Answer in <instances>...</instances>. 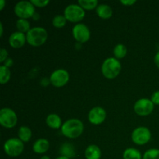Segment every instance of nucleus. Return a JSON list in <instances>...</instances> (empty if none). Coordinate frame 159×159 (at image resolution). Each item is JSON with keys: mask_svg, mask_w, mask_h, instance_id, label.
<instances>
[{"mask_svg": "<svg viewBox=\"0 0 159 159\" xmlns=\"http://www.w3.org/2000/svg\"><path fill=\"white\" fill-rule=\"evenodd\" d=\"M55 159H70V158H68V157H66V156H64V155H60V156H58Z\"/></svg>", "mask_w": 159, "mask_h": 159, "instance_id": "f704fd0d", "label": "nucleus"}, {"mask_svg": "<svg viewBox=\"0 0 159 159\" xmlns=\"http://www.w3.org/2000/svg\"><path fill=\"white\" fill-rule=\"evenodd\" d=\"M49 79L53 86L56 88H61L66 85L69 82L70 75L67 70L64 68H59L51 73Z\"/></svg>", "mask_w": 159, "mask_h": 159, "instance_id": "1a4fd4ad", "label": "nucleus"}, {"mask_svg": "<svg viewBox=\"0 0 159 159\" xmlns=\"http://www.w3.org/2000/svg\"><path fill=\"white\" fill-rule=\"evenodd\" d=\"M154 62H155V65H156L157 68H159V51L155 54V57H154Z\"/></svg>", "mask_w": 159, "mask_h": 159, "instance_id": "2f4dec72", "label": "nucleus"}, {"mask_svg": "<svg viewBox=\"0 0 159 159\" xmlns=\"http://www.w3.org/2000/svg\"><path fill=\"white\" fill-rule=\"evenodd\" d=\"M46 124L50 128L57 130V129L61 128L63 123H62L61 118L56 113H51L47 116Z\"/></svg>", "mask_w": 159, "mask_h": 159, "instance_id": "f3484780", "label": "nucleus"}, {"mask_svg": "<svg viewBox=\"0 0 159 159\" xmlns=\"http://www.w3.org/2000/svg\"><path fill=\"white\" fill-rule=\"evenodd\" d=\"M9 56V53H8L7 50L5 49V48H1V51H0V63L3 64V62L6 60Z\"/></svg>", "mask_w": 159, "mask_h": 159, "instance_id": "cd10ccee", "label": "nucleus"}, {"mask_svg": "<svg viewBox=\"0 0 159 159\" xmlns=\"http://www.w3.org/2000/svg\"><path fill=\"white\" fill-rule=\"evenodd\" d=\"M72 36L78 43H85L90 39L91 32L86 25L80 23L73 26Z\"/></svg>", "mask_w": 159, "mask_h": 159, "instance_id": "9b49d317", "label": "nucleus"}, {"mask_svg": "<svg viewBox=\"0 0 159 159\" xmlns=\"http://www.w3.org/2000/svg\"><path fill=\"white\" fill-rule=\"evenodd\" d=\"M18 123V116L13 110L2 108L0 110V124L6 129L13 128Z\"/></svg>", "mask_w": 159, "mask_h": 159, "instance_id": "0eeeda50", "label": "nucleus"}, {"mask_svg": "<svg viewBox=\"0 0 159 159\" xmlns=\"http://www.w3.org/2000/svg\"><path fill=\"white\" fill-rule=\"evenodd\" d=\"M31 3L35 7L44 8L50 3L49 0H30Z\"/></svg>", "mask_w": 159, "mask_h": 159, "instance_id": "bb28decb", "label": "nucleus"}, {"mask_svg": "<svg viewBox=\"0 0 159 159\" xmlns=\"http://www.w3.org/2000/svg\"><path fill=\"white\" fill-rule=\"evenodd\" d=\"M137 1H135V0H121L120 1L121 4L125 6H132Z\"/></svg>", "mask_w": 159, "mask_h": 159, "instance_id": "c756f323", "label": "nucleus"}, {"mask_svg": "<svg viewBox=\"0 0 159 159\" xmlns=\"http://www.w3.org/2000/svg\"><path fill=\"white\" fill-rule=\"evenodd\" d=\"M6 6V1L5 0H0V10H3Z\"/></svg>", "mask_w": 159, "mask_h": 159, "instance_id": "473e14b6", "label": "nucleus"}, {"mask_svg": "<svg viewBox=\"0 0 159 159\" xmlns=\"http://www.w3.org/2000/svg\"><path fill=\"white\" fill-rule=\"evenodd\" d=\"M60 154L61 155L66 156L68 158H73L75 155V150L74 146L70 143H64L60 148Z\"/></svg>", "mask_w": 159, "mask_h": 159, "instance_id": "6ab92c4d", "label": "nucleus"}, {"mask_svg": "<svg viewBox=\"0 0 159 159\" xmlns=\"http://www.w3.org/2000/svg\"><path fill=\"white\" fill-rule=\"evenodd\" d=\"M143 159H159V149L152 148L146 151L143 155Z\"/></svg>", "mask_w": 159, "mask_h": 159, "instance_id": "a878e982", "label": "nucleus"}, {"mask_svg": "<svg viewBox=\"0 0 159 159\" xmlns=\"http://www.w3.org/2000/svg\"><path fill=\"white\" fill-rule=\"evenodd\" d=\"M26 43V36L19 31L13 32L9 37V43L11 48L14 49H19L23 48Z\"/></svg>", "mask_w": 159, "mask_h": 159, "instance_id": "ddd939ff", "label": "nucleus"}, {"mask_svg": "<svg viewBox=\"0 0 159 159\" xmlns=\"http://www.w3.org/2000/svg\"><path fill=\"white\" fill-rule=\"evenodd\" d=\"M84 131V124L80 120L71 118L63 123L61 128L62 134L69 139H75L80 137Z\"/></svg>", "mask_w": 159, "mask_h": 159, "instance_id": "f257e3e1", "label": "nucleus"}, {"mask_svg": "<svg viewBox=\"0 0 159 159\" xmlns=\"http://www.w3.org/2000/svg\"><path fill=\"white\" fill-rule=\"evenodd\" d=\"M127 47L123 43H118L113 48V55H114L115 58L122 59L127 56Z\"/></svg>", "mask_w": 159, "mask_h": 159, "instance_id": "412c9836", "label": "nucleus"}, {"mask_svg": "<svg viewBox=\"0 0 159 159\" xmlns=\"http://www.w3.org/2000/svg\"><path fill=\"white\" fill-rule=\"evenodd\" d=\"M151 100L153 102L154 105L158 106L159 105V90L158 91H155V93H153V94L151 96Z\"/></svg>", "mask_w": 159, "mask_h": 159, "instance_id": "c85d7f7f", "label": "nucleus"}, {"mask_svg": "<svg viewBox=\"0 0 159 159\" xmlns=\"http://www.w3.org/2000/svg\"><path fill=\"white\" fill-rule=\"evenodd\" d=\"M50 148V142L45 138H40L37 140L33 144V151L34 153L43 155L46 153Z\"/></svg>", "mask_w": 159, "mask_h": 159, "instance_id": "4468645a", "label": "nucleus"}, {"mask_svg": "<svg viewBox=\"0 0 159 159\" xmlns=\"http://www.w3.org/2000/svg\"><path fill=\"white\" fill-rule=\"evenodd\" d=\"M152 133L146 127H138L131 133V140L137 145H144L151 141Z\"/></svg>", "mask_w": 159, "mask_h": 159, "instance_id": "6e6552de", "label": "nucleus"}, {"mask_svg": "<svg viewBox=\"0 0 159 159\" xmlns=\"http://www.w3.org/2000/svg\"><path fill=\"white\" fill-rule=\"evenodd\" d=\"M40 159H51V158L49 156H48V155H43Z\"/></svg>", "mask_w": 159, "mask_h": 159, "instance_id": "c9c22d12", "label": "nucleus"}, {"mask_svg": "<svg viewBox=\"0 0 159 159\" xmlns=\"http://www.w3.org/2000/svg\"><path fill=\"white\" fill-rule=\"evenodd\" d=\"M4 30H3V24L2 23H0V37H2L3 36V32H4Z\"/></svg>", "mask_w": 159, "mask_h": 159, "instance_id": "72a5a7b5", "label": "nucleus"}, {"mask_svg": "<svg viewBox=\"0 0 159 159\" xmlns=\"http://www.w3.org/2000/svg\"><path fill=\"white\" fill-rule=\"evenodd\" d=\"M85 159H100L102 156L101 149L96 144H90L85 150Z\"/></svg>", "mask_w": 159, "mask_h": 159, "instance_id": "dca6fc26", "label": "nucleus"}, {"mask_svg": "<svg viewBox=\"0 0 159 159\" xmlns=\"http://www.w3.org/2000/svg\"><path fill=\"white\" fill-rule=\"evenodd\" d=\"M26 43L32 47H40L46 43L48 37V31L45 28L40 26L31 28L26 34Z\"/></svg>", "mask_w": 159, "mask_h": 159, "instance_id": "f03ea898", "label": "nucleus"}, {"mask_svg": "<svg viewBox=\"0 0 159 159\" xmlns=\"http://www.w3.org/2000/svg\"><path fill=\"white\" fill-rule=\"evenodd\" d=\"M64 16L68 21L77 24L85 18V12L79 4H70L64 10Z\"/></svg>", "mask_w": 159, "mask_h": 159, "instance_id": "39448f33", "label": "nucleus"}, {"mask_svg": "<svg viewBox=\"0 0 159 159\" xmlns=\"http://www.w3.org/2000/svg\"><path fill=\"white\" fill-rule=\"evenodd\" d=\"M155 105L152 100L148 98H141L138 99L134 106V110L138 116H146L153 112Z\"/></svg>", "mask_w": 159, "mask_h": 159, "instance_id": "9d476101", "label": "nucleus"}, {"mask_svg": "<svg viewBox=\"0 0 159 159\" xmlns=\"http://www.w3.org/2000/svg\"><path fill=\"white\" fill-rule=\"evenodd\" d=\"M107 118V112L101 107H95L90 110L88 113V120L93 125H100Z\"/></svg>", "mask_w": 159, "mask_h": 159, "instance_id": "f8f14e48", "label": "nucleus"}, {"mask_svg": "<svg viewBox=\"0 0 159 159\" xmlns=\"http://www.w3.org/2000/svg\"><path fill=\"white\" fill-rule=\"evenodd\" d=\"M3 149L8 156L16 158L20 156L24 151V143L18 138H9L4 143Z\"/></svg>", "mask_w": 159, "mask_h": 159, "instance_id": "20e7f679", "label": "nucleus"}, {"mask_svg": "<svg viewBox=\"0 0 159 159\" xmlns=\"http://www.w3.org/2000/svg\"><path fill=\"white\" fill-rule=\"evenodd\" d=\"M16 26L17 31L25 34H27L30 30L31 29L30 22L24 19H18L16 22Z\"/></svg>", "mask_w": 159, "mask_h": 159, "instance_id": "4be33fe9", "label": "nucleus"}, {"mask_svg": "<svg viewBox=\"0 0 159 159\" xmlns=\"http://www.w3.org/2000/svg\"><path fill=\"white\" fill-rule=\"evenodd\" d=\"M78 4L84 10H93V9H96L99 6L97 0H79Z\"/></svg>", "mask_w": 159, "mask_h": 159, "instance_id": "b1692460", "label": "nucleus"}, {"mask_svg": "<svg viewBox=\"0 0 159 159\" xmlns=\"http://www.w3.org/2000/svg\"><path fill=\"white\" fill-rule=\"evenodd\" d=\"M121 68L122 66L118 59L114 57H108L102 62L101 71L106 79H114L120 75Z\"/></svg>", "mask_w": 159, "mask_h": 159, "instance_id": "7ed1b4c3", "label": "nucleus"}, {"mask_svg": "<svg viewBox=\"0 0 159 159\" xmlns=\"http://www.w3.org/2000/svg\"><path fill=\"white\" fill-rule=\"evenodd\" d=\"M96 12L98 16L102 20H109L113 13V9L107 4H99L96 9Z\"/></svg>", "mask_w": 159, "mask_h": 159, "instance_id": "2eb2a0df", "label": "nucleus"}, {"mask_svg": "<svg viewBox=\"0 0 159 159\" xmlns=\"http://www.w3.org/2000/svg\"><path fill=\"white\" fill-rule=\"evenodd\" d=\"M67 19L64 15H57L53 18L52 20V25L55 28H60L64 27L67 23Z\"/></svg>", "mask_w": 159, "mask_h": 159, "instance_id": "393cba45", "label": "nucleus"}, {"mask_svg": "<svg viewBox=\"0 0 159 159\" xmlns=\"http://www.w3.org/2000/svg\"><path fill=\"white\" fill-rule=\"evenodd\" d=\"M14 12L19 19L33 18L35 12V6L30 1L18 2L14 6Z\"/></svg>", "mask_w": 159, "mask_h": 159, "instance_id": "423d86ee", "label": "nucleus"}, {"mask_svg": "<svg viewBox=\"0 0 159 159\" xmlns=\"http://www.w3.org/2000/svg\"><path fill=\"white\" fill-rule=\"evenodd\" d=\"M2 65H4V66L7 67V68H10L12 66V65H13V60H12V58H10V57H9V58H7L4 62H3Z\"/></svg>", "mask_w": 159, "mask_h": 159, "instance_id": "7c9ffc66", "label": "nucleus"}, {"mask_svg": "<svg viewBox=\"0 0 159 159\" xmlns=\"http://www.w3.org/2000/svg\"><path fill=\"white\" fill-rule=\"evenodd\" d=\"M32 138V130L26 126H22L19 128L18 138L23 143H27Z\"/></svg>", "mask_w": 159, "mask_h": 159, "instance_id": "a211bd4d", "label": "nucleus"}, {"mask_svg": "<svg viewBox=\"0 0 159 159\" xmlns=\"http://www.w3.org/2000/svg\"><path fill=\"white\" fill-rule=\"evenodd\" d=\"M11 79V71L9 68L2 65L0 66V83L2 85L8 83Z\"/></svg>", "mask_w": 159, "mask_h": 159, "instance_id": "5701e85b", "label": "nucleus"}, {"mask_svg": "<svg viewBox=\"0 0 159 159\" xmlns=\"http://www.w3.org/2000/svg\"><path fill=\"white\" fill-rule=\"evenodd\" d=\"M124 159H143V156L140 151L134 148H128L123 153Z\"/></svg>", "mask_w": 159, "mask_h": 159, "instance_id": "aec40b11", "label": "nucleus"}]
</instances>
